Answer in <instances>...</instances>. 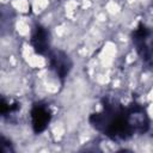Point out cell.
<instances>
[{
  "label": "cell",
  "mask_w": 153,
  "mask_h": 153,
  "mask_svg": "<svg viewBox=\"0 0 153 153\" xmlns=\"http://www.w3.org/2000/svg\"><path fill=\"white\" fill-rule=\"evenodd\" d=\"M49 65L57 78L61 80H63L69 74L73 66L69 56L61 50H54L49 53Z\"/></svg>",
  "instance_id": "obj_3"
},
{
  "label": "cell",
  "mask_w": 153,
  "mask_h": 153,
  "mask_svg": "<svg viewBox=\"0 0 153 153\" xmlns=\"http://www.w3.org/2000/svg\"><path fill=\"white\" fill-rule=\"evenodd\" d=\"M19 108H20V104H18L16 102H13V103L7 102L5 98H2L0 102V112L2 116H7L10 114H13L17 110H19Z\"/></svg>",
  "instance_id": "obj_6"
},
{
  "label": "cell",
  "mask_w": 153,
  "mask_h": 153,
  "mask_svg": "<svg viewBox=\"0 0 153 153\" xmlns=\"http://www.w3.org/2000/svg\"><path fill=\"white\" fill-rule=\"evenodd\" d=\"M31 45L33 50L39 55H44L49 50V45H50L49 32L42 25H37L35 27L31 36Z\"/></svg>",
  "instance_id": "obj_5"
},
{
  "label": "cell",
  "mask_w": 153,
  "mask_h": 153,
  "mask_svg": "<svg viewBox=\"0 0 153 153\" xmlns=\"http://www.w3.org/2000/svg\"><path fill=\"white\" fill-rule=\"evenodd\" d=\"M133 43L135 44L136 51L141 56L142 61L146 63L151 62L153 59V38L152 31L145 24H139L134 30Z\"/></svg>",
  "instance_id": "obj_2"
},
{
  "label": "cell",
  "mask_w": 153,
  "mask_h": 153,
  "mask_svg": "<svg viewBox=\"0 0 153 153\" xmlns=\"http://www.w3.org/2000/svg\"><path fill=\"white\" fill-rule=\"evenodd\" d=\"M90 123L109 139L123 141L134 135L142 134L149 127L146 110L139 104H130L128 108L116 102L105 100L102 111L90 116Z\"/></svg>",
  "instance_id": "obj_1"
},
{
  "label": "cell",
  "mask_w": 153,
  "mask_h": 153,
  "mask_svg": "<svg viewBox=\"0 0 153 153\" xmlns=\"http://www.w3.org/2000/svg\"><path fill=\"white\" fill-rule=\"evenodd\" d=\"M12 149V146H11V142L8 140H6L4 136H1V140H0V152L1 153H10Z\"/></svg>",
  "instance_id": "obj_7"
},
{
  "label": "cell",
  "mask_w": 153,
  "mask_h": 153,
  "mask_svg": "<svg viewBox=\"0 0 153 153\" xmlns=\"http://www.w3.org/2000/svg\"><path fill=\"white\" fill-rule=\"evenodd\" d=\"M51 120V114L48 106L43 104H35L31 109V124L35 133H42L48 127Z\"/></svg>",
  "instance_id": "obj_4"
}]
</instances>
